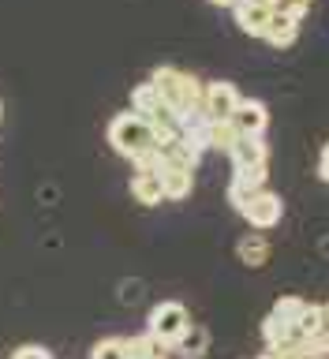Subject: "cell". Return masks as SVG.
Here are the masks:
<instances>
[{
  "label": "cell",
  "mask_w": 329,
  "mask_h": 359,
  "mask_svg": "<svg viewBox=\"0 0 329 359\" xmlns=\"http://www.w3.org/2000/svg\"><path fill=\"white\" fill-rule=\"evenodd\" d=\"M157 97L173 109L176 120H187L191 112L202 109V83L191 72H180V67H154V75L146 79Z\"/></svg>",
  "instance_id": "1"
},
{
  "label": "cell",
  "mask_w": 329,
  "mask_h": 359,
  "mask_svg": "<svg viewBox=\"0 0 329 359\" xmlns=\"http://www.w3.org/2000/svg\"><path fill=\"white\" fill-rule=\"evenodd\" d=\"M109 146L116 154H123L128 161H135L139 154L154 150V123L142 120L139 112H120V116H112L109 123Z\"/></svg>",
  "instance_id": "2"
},
{
  "label": "cell",
  "mask_w": 329,
  "mask_h": 359,
  "mask_svg": "<svg viewBox=\"0 0 329 359\" xmlns=\"http://www.w3.org/2000/svg\"><path fill=\"white\" fill-rule=\"evenodd\" d=\"M187 325H191V314H187L184 303L165 299V303H157V307L150 311V330H146V333L161 344V352H173Z\"/></svg>",
  "instance_id": "3"
},
{
  "label": "cell",
  "mask_w": 329,
  "mask_h": 359,
  "mask_svg": "<svg viewBox=\"0 0 329 359\" xmlns=\"http://www.w3.org/2000/svg\"><path fill=\"white\" fill-rule=\"evenodd\" d=\"M236 105H240V90L229 79L202 83V112H206V120H229L236 112Z\"/></svg>",
  "instance_id": "4"
},
{
  "label": "cell",
  "mask_w": 329,
  "mask_h": 359,
  "mask_svg": "<svg viewBox=\"0 0 329 359\" xmlns=\"http://www.w3.org/2000/svg\"><path fill=\"white\" fill-rule=\"evenodd\" d=\"M240 213L251 229H274V224H281V217H285V202H281V195H274L269 187H262Z\"/></svg>",
  "instance_id": "5"
},
{
  "label": "cell",
  "mask_w": 329,
  "mask_h": 359,
  "mask_svg": "<svg viewBox=\"0 0 329 359\" xmlns=\"http://www.w3.org/2000/svg\"><path fill=\"white\" fill-rule=\"evenodd\" d=\"M131 112H139V116L150 120V123H180L173 116V109L157 97V90L150 83H139V86L131 90Z\"/></svg>",
  "instance_id": "6"
},
{
  "label": "cell",
  "mask_w": 329,
  "mask_h": 359,
  "mask_svg": "<svg viewBox=\"0 0 329 359\" xmlns=\"http://www.w3.org/2000/svg\"><path fill=\"white\" fill-rule=\"evenodd\" d=\"M232 128L240 131V135H255V139H262L266 135V128H269V109L262 105V101H247V97H240V105H236V112H232Z\"/></svg>",
  "instance_id": "7"
},
{
  "label": "cell",
  "mask_w": 329,
  "mask_h": 359,
  "mask_svg": "<svg viewBox=\"0 0 329 359\" xmlns=\"http://www.w3.org/2000/svg\"><path fill=\"white\" fill-rule=\"evenodd\" d=\"M232 168H269V146L255 135H240V142L232 146Z\"/></svg>",
  "instance_id": "8"
},
{
  "label": "cell",
  "mask_w": 329,
  "mask_h": 359,
  "mask_svg": "<svg viewBox=\"0 0 329 359\" xmlns=\"http://www.w3.org/2000/svg\"><path fill=\"white\" fill-rule=\"evenodd\" d=\"M232 11H236V27L243 34H251V38H262L266 27H269V15H274L269 4H255V0H240Z\"/></svg>",
  "instance_id": "9"
},
{
  "label": "cell",
  "mask_w": 329,
  "mask_h": 359,
  "mask_svg": "<svg viewBox=\"0 0 329 359\" xmlns=\"http://www.w3.org/2000/svg\"><path fill=\"white\" fill-rule=\"evenodd\" d=\"M262 38L274 45V49H288V45H296L300 38V19H292V15H281V11H274L269 15V27Z\"/></svg>",
  "instance_id": "10"
},
{
  "label": "cell",
  "mask_w": 329,
  "mask_h": 359,
  "mask_svg": "<svg viewBox=\"0 0 329 359\" xmlns=\"http://www.w3.org/2000/svg\"><path fill=\"white\" fill-rule=\"evenodd\" d=\"M173 352H180V359H206V352H210V330H206V325H187Z\"/></svg>",
  "instance_id": "11"
},
{
  "label": "cell",
  "mask_w": 329,
  "mask_h": 359,
  "mask_svg": "<svg viewBox=\"0 0 329 359\" xmlns=\"http://www.w3.org/2000/svg\"><path fill=\"white\" fill-rule=\"evenodd\" d=\"M131 198L139 202V206H157V202H165L161 176L157 172H135L131 176Z\"/></svg>",
  "instance_id": "12"
},
{
  "label": "cell",
  "mask_w": 329,
  "mask_h": 359,
  "mask_svg": "<svg viewBox=\"0 0 329 359\" xmlns=\"http://www.w3.org/2000/svg\"><path fill=\"white\" fill-rule=\"evenodd\" d=\"M161 191H165V198H187L191 195V187H195V172H187V168H161Z\"/></svg>",
  "instance_id": "13"
},
{
  "label": "cell",
  "mask_w": 329,
  "mask_h": 359,
  "mask_svg": "<svg viewBox=\"0 0 329 359\" xmlns=\"http://www.w3.org/2000/svg\"><path fill=\"white\" fill-rule=\"evenodd\" d=\"M236 255H240L243 266L258 269V266L269 262V240H266V236H243V240L236 243Z\"/></svg>",
  "instance_id": "14"
},
{
  "label": "cell",
  "mask_w": 329,
  "mask_h": 359,
  "mask_svg": "<svg viewBox=\"0 0 329 359\" xmlns=\"http://www.w3.org/2000/svg\"><path fill=\"white\" fill-rule=\"evenodd\" d=\"M236 142H240V131L232 128V120H210V150L232 154Z\"/></svg>",
  "instance_id": "15"
},
{
  "label": "cell",
  "mask_w": 329,
  "mask_h": 359,
  "mask_svg": "<svg viewBox=\"0 0 329 359\" xmlns=\"http://www.w3.org/2000/svg\"><path fill=\"white\" fill-rule=\"evenodd\" d=\"M303 311H307V299H300V296H281L269 314H274L281 325H292V330H296V322H300Z\"/></svg>",
  "instance_id": "16"
},
{
  "label": "cell",
  "mask_w": 329,
  "mask_h": 359,
  "mask_svg": "<svg viewBox=\"0 0 329 359\" xmlns=\"http://www.w3.org/2000/svg\"><path fill=\"white\" fill-rule=\"evenodd\" d=\"M123 355L128 359H161V344H157L150 333L128 337V341H123Z\"/></svg>",
  "instance_id": "17"
},
{
  "label": "cell",
  "mask_w": 329,
  "mask_h": 359,
  "mask_svg": "<svg viewBox=\"0 0 329 359\" xmlns=\"http://www.w3.org/2000/svg\"><path fill=\"white\" fill-rule=\"evenodd\" d=\"M322 330H325V311L314 307V303H307V311H303L300 322H296V333L303 337V341H311V337H318Z\"/></svg>",
  "instance_id": "18"
},
{
  "label": "cell",
  "mask_w": 329,
  "mask_h": 359,
  "mask_svg": "<svg viewBox=\"0 0 329 359\" xmlns=\"http://www.w3.org/2000/svg\"><path fill=\"white\" fill-rule=\"evenodd\" d=\"M90 359H128V355H123V341H120V337H105V341L94 344Z\"/></svg>",
  "instance_id": "19"
},
{
  "label": "cell",
  "mask_w": 329,
  "mask_h": 359,
  "mask_svg": "<svg viewBox=\"0 0 329 359\" xmlns=\"http://www.w3.org/2000/svg\"><path fill=\"white\" fill-rule=\"evenodd\" d=\"M311 4H314V0H274V4H269V8H274V11H281V15L303 19V15H307V11H311Z\"/></svg>",
  "instance_id": "20"
},
{
  "label": "cell",
  "mask_w": 329,
  "mask_h": 359,
  "mask_svg": "<svg viewBox=\"0 0 329 359\" xmlns=\"http://www.w3.org/2000/svg\"><path fill=\"white\" fill-rule=\"evenodd\" d=\"M11 359H53V355H49V348H41V344H22V348H15Z\"/></svg>",
  "instance_id": "21"
},
{
  "label": "cell",
  "mask_w": 329,
  "mask_h": 359,
  "mask_svg": "<svg viewBox=\"0 0 329 359\" xmlns=\"http://www.w3.org/2000/svg\"><path fill=\"white\" fill-rule=\"evenodd\" d=\"M318 172H322V180L329 184V142H325V150H322V161H318Z\"/></svg>",
  "instance_id": "22"
},
{
  "label": "cell",
  "mask_w": 329,
  "mask_h": 359,
  "mask_svg": "<svg viewBox=\"0 0 329 359\" xmlns=\"http://www.w3.org/2000/svg\"><path fill=\"white\" fill-rule=\"evenodd\" d=\"M210 4H217V8H236L240 0H210Z\"/></svg>",
  "instance_id": "23"
},
{
  "label": "cell",
  "mask_w": 329,
  "mask_h": 359,
  "mask_svg": "<svg viewBox=\"0 0 329 359\" xmlns=\"http://www.w3.org/2000/svg\"><path fill=\"white\" fill-rule=\"evenodd\" d=\"M322 311H325V330H329V303H325V307H322Z\"/></svg>",
  "instance_id": "24"
},
{
  "label": "cell",
  "mask_w": 329,
  "mask_h": 359,
  "mask_svg": "<svg viewBox=\"0 0 329 359\" xmlns=\"http://www.w3.org/2000/svg\"><path fill=\"white\" fill-rule=\"evenodd\" d=\"M255 4H274V0H255Z\"/></svg>",
  "instance_id": "25"
},
{
  "label": "cell",
  "mask_w": 329,
  "mask_h": 359,
  "mask_svg": "<svg viewBox=\"0 0 329 359\" xmlns=\"http://www.w3.org/2000/svg\"><path fill=\"white\" fill-rule=\"evenodd\" d=\"M0 112H4V109H0Z\"/></svg>",
  "instance_id": "26"
}]
</instances>
